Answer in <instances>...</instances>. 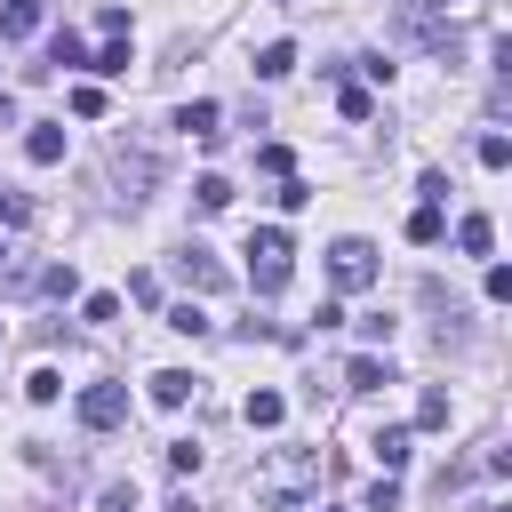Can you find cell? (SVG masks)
Listing matches in <instances>:
<instances>
[{
	"mask_svg": "<svg viewBox=\"0 0 512 512\" xmlns=\"http://www.w3.org/2000/svg\"><path fill=\"white\" fill-rule=\"evenodd\" d=\"M24 392H32V400H40V408H48V400H56V392H64V376H56V368H32V376H24Z\"/></svg>",
	"mask_w": 512,
	"mask_h": 512,
	"instance_id": "ffe728a7",
	"label": "cell"
},
{
	"mask_svg": "<svg viewBox=\"0 0 512 512\" xmlns=\"http://www.w3.org/2000/svg\"><path fill=\"white\" fill-rule=\"evenodd\" d=\"M216 120H224V112H216V104H208V96H200V104H184V112H176V128H192V136H200V144H216V136H224V128H216Z\"/></svg>",
	"mask_w": 512,
	"mask_h": 512,
	"instance_id": "30bf717a",
	"label": "cell"
},
{
	"mask_svg": "<svg viewBox=\"0 0 512 512\" xmlns=\"http://www.w3.org/2000/svg\"><path fill=\"white\" fill-rule=\"evenodd\" d=\"M32 288H48V296H56V304H64V296H80V272H72V264H48V272H40V280H32Z\"/></svg>",
	"mask_w": 512,
	"mask_h": 512,
	"instance_id": "2e32d148",
	"label": "cell"
},
{
	"mask_svg": "<svg viewBox=\"0 0 512 512\" xmlns=\"http://www.w3.org/2000/svg\"><path fill=\"white\" fill-rule=\"evenodd\" d=\"M304 488H320V448L272 456V472H264V496H272V504H288V496H304Z\"/></svg>",
	"mask_w": 512,
	"mask_h": 512,
	"instance_id": "7a4b0ae2",
	"label": "cell"
},
{
	"mask_svg": "<svg viewBox=\"0 0 512 512\" xmlns=\"http://www.w3.org/2000/svg\"><path fill=\"white\" fill-rule=\"evenodd\" d=\"M96 512H136V480H112V488L96 496Z\"/></svg>",
	"mask_w": 512,
	"mask_h": 512,
	"instance_id": "44dd1931",
	"label": "cell"
},
{
	"mask_svg": "<svg viewBox=\"0 0 512 512\" xmlns=\"http://www.w3.org/2000/svg\"><path fill=\"white\" fill-rule=\"evenodd\" d=\"M328 280H336V296L368 288V280H376V248H368V240H336V248H328Z\"/></svg>",
	"mask_w": 512,
	"mask_h": 512,
	"instance_id": "3957f363",
	"label": "cell"
},
{
	"mask_svg": "<svg viewBox=\"0 0 512 512\" xmlns=\"http://www.w3.org/2000/svg\"><path fill=\"white\" fill-rule=\"evenodd\" d=\"M80 424H88V432L128 424V384H88V392H80Z\"/></svg>",
	"mask_w": 512,
	"mask_h": 512,
	"instance_id": "277c9868",
	"label": "cell"
},
{
	"mask_svg": "<svg viewBox=\"0 0 512 512\" xmlns=\"http://www.w3.org/2000/svg\"><path fill=\"white\" fill-rule=\"evenodd\" d=\"M416 424H424V432H440V424H448V392H440V384H424V400H416Z\"/></svg>",
	"mask_w": 512,
	"mask_h": 512,
	"instance_id": "e0dca14e",
	"label": "cell"
},
{
	"mask_svg": "<svg viewBox=\"0 0 512 512\" xmlns=\"http://www.w3.org/2000/svg\"><path fill=\"white\" fill-rule=\"evenodd\" d=\"M176 272H184L192 288H224V264H216L200 240H184V248H176Z\"/></svg>",
	"mask_w": 512,
	"mask_h": 512,
	"instance_id": "5b68a950",
	"label": "cell"
},
{
	"mask_svg": "<svg viewBox=\"0 0 512 512\" xmlns=\"http://www.w3.org/2000/svg\"><path fill=\"white\" fill-rule=\"evenodd\" d=\"M392 504H400V488H392V472H384V480L360 496V512H392Z\"/></svg>",
	"mask_w": 512,
	"mask_h": 512,
	"instance_id": "d4e9b609",
	"label": "cell"
},
{
	"mask_svg": "<svg viewBox=\"0 0 512 512\" xmlns=\"http://www.w3.org/2000/svg\"><path fill=\"white\" fill-rule=\"evenodd\" d=\"M240 416H248V432H272V424L288 416V400H280V392H248V400H240Z\"/></svg>",
	"mask_w": 512,
	"mask_h": 512,
	"instance_id": "ba28073f",
	"label": "cell"
},
{
	"mask_svg": "<svg viewBox=\"0 0 512 512\" xmlns=\"http://www.w3.org/2000/svg\"><path fill=\"white\" fill-rule=\"evenodd\" d=\"M24 152H32L40 168H56V160H64V128H32V136H24Z\"/></svg>",
	"mask_w": 512,
	"mask_h": 512,
	"instance_id": "5bb4252c",
	"label": "cell"
},
{
	"mask_svg": "<svg viewBox=\"0 0 512 512\" xmlns=\"http://www.w3.org/2000/svg\"><path fill=\"white\" fill-rule=\"evenodd\" d=\"M456 248H464V256H488V248H496V224H488V216H464V224H456Z\"/></svg>",
	"mask_w": 512,
	"mask_h": 512,
	"instance_id": "4fadbf2b",
	"label": "cell"
},
{
	"mask_svg": "<svg viewBox=\"0 0 512 512\" xmlns=\"http://www.w3.org/2000/svg\"><path fill=\"white\" fill-rule=\"evenodd\" d=\"M384 384H392V360H376V352H360L344 368V392H384Z\"/></svg>",
	"mask_w": 512,
	"mask_h": 512,
	"instance_id": "52a82bcc",
	"label": "cell"
},
{
	"mask_svg": "<svg viewBox=\"0 0 512 512\" xmlns=\"http://www.w3.org/2000/svg\"><path fill=\"white\" fill-rule=\"evenodd\" d=\"M88 72H128V40H112L104 56H88Z\"/></svg>",
	"mask_w": 512,
	"mask_h": 512,
	"instance_id": "4316f807",
	"label": "cell"
},
{
	"mask_svg": "<svg viewBox=\"0 0 512 512\" xmlns=\"http://www.w3.org/2000/svg\"><path fill=\"white\" fill-rule=\"evenodd\" d=\"M168 328H176V336H208V312H200V304H176Z\"/></svg>",
	"mask_w": 512,
	"mask_h": 512,
	"instance_id": "d6986e66",
	"label": "cell"
},
{
	"mask_svg": "<svg viewBox=\"0 0 512 512\" xmlns=\"http://www.w3.org/2000/svg\"><path fill=\"white\" fill-rule=\"evenodd\" d=\"M0 32H8V40L40 32V0H0Z\"/></svg>",
	"mask_w": 512,
	"mask_h": 512,
	"instance_id": "8fae6325",
	"label": "cell"
},
{
	"mask_svg": "<svg viewBox=\"0 0 512 512\" xmlns=\"http://www.w3.org/2000/svg\"><path fill=\"white\" fill-rule=\"evenodd\" d=\"M192 392H200V376H192V368H160V376H152V408H184Z\"/></svg>",
	"mask_w": 512,
	"mask_h": 512,
	"instance_id": "8992f818",
	"label": "cell"
},
{
	"mask_svg": "<svg viewBox=\"0 0 512 512\" xmlns=\"http://www.w3.org/2000/svg\"><path fill=\"white\" fill-rule=\"evenodd\" d=\"M112 312H120V296H112V288H96V296L80 304V320H112Z\"/></svg>",
	"mask_w": 512,
	"mask_h": 512,
	"instance_id": "83f0119b",
	"label": "cell"
},
{
	"mask_svg": "<svg viewBox=\"0 0 512 512\" xmlns=\"http://www.w3.org/2000/svg\"><path fill=\"white\" fill-rule=\"evenodd\" d=\"M0 264H8V248H0Z\"/></svg>",
	"mask_w": 512,
	"mask_h": 512,
	"instance_id": "f1b7e54d",
	"label": "cell"
},
{
	"mask_svg": "<svg viewBox=\"0 0 512 512\" xmlns=\"http://www.w3.org/2000/svg\"><path fill=\"white\" fill-rule=\"evenodd\" d=\"M72 112H80V120H96V112H104V88H96V80H80V88H72Z\"/></svg>",
	"mask_w": 512,
	"mask_h": 512,
	"instance_id": "7402d4cb",
	"label": "cell"
},
{
	"mask_svg": "<svg viewBox=\"0 0 512 512\" xmlns=\"http://www.w3.org/2000/svg\"><path fill=\"white\" fill-rule=\"evenodd\" d=\"M192 200L216 216V208H232V184H224V176H200V184H192Z\"/></svg>",
	"mask_w": 512,
	"mask_h": 512,
	"instance_id": "ac0fdd59",
	"label": "cell"
},
{
	"mask_svg": "<svg viewBox=\"0 0 512 512\" xmlns=\"http://www.w3.org/2000/svg\"><path fill=\"white\" fill-rule=\"evenodd\" d=\"M168 472H200V440H168Z\"/></svg>",
	"mask_w": 512,
	"mask_h": 512,
	"instance_id": "cb8c5ba5",
	"label": "cell"
},
{
	"mask_svg": "<svg viewBox=\"0 0 512 512\" xmlns=\"http://www.w3.org/2000/svg\"><path fill=\"white\" fill-rule=\"evenodd\" d=\"M288 272H296V240H288L280 224H256V232H248V280H256V296H280Z\"/></svg>",
	"mask_w": 512,
	"mask_h": 512,
	"instance_id": "6da1fadb",
	"label": "cell"
},
{
	"mask_svg": "<svg viewBox=\"0 0 512 512\" xmlns=\"http://www.w3.org/2000/svg\"><path fill=\"white\" fill-rule=\"evenodd\" d=\"M440 232H448V224H440V208H432V200H424V208H416V216H408V240H416V248H432V240H440Z\"/></svg>",
	"mask_w": 512,
	"mask_h": 512,
	"instance_id": "9a60e30c",
	"label": "cell"
},
{
	"mask_svg": "<svg viewBox=\"0 0 512 512\" xmlns=\"http://www.w3.org/2000/svg\"><path fill=\"white\" fill-rule=\"evenodd\" d=\"M336 112H344V120H368V112H376V96H368V88H344V96H336Z\"/></svg>",
	"mask_w": 512,
	"mask_h": 512,
	"instance_id": "603a6c76",
	"label": "cell"
},
{
	"mask_svg": "<svg viewBox=\"0 0 512 512\" xmlns=\"http://www.w3.org/2000/svg\"><path fill=\"white\" fill-rule=\"evenodd\" d=\"M288 72H296V48H288V40L256 48V80H288Z\"/></svg>",
	"mask_w": 512,
	"mask_h": 512,
	"instance_id": "7c38bea8",
	"label": "cell"
},
{
	"mask_svg": "<svg viewBox=\"0 0 512 512\" xmlns=\"http://www.w3.org/2000/svg\"><path fill=\"white\" fill-rule=\"evenodd\" d=\"M0 224H32V200H24V192H8V184H0Z\"/></svg>",
	"mask_w": 512,
	"mask_h": 512,
	"instance_id": "484cf974",
	"label": "cell"
},
{
	"mask_svg": "<svg viewBox=\"0 0 512 512\" xmlns=\"http://www.w3.org/2000/svg\"><path fill=\"white\" fill-rule=\"evenodd\" d=\"M368 448H376V464H384V472H400V464H408V448H416V440H408V424H384V432H376V440H368Z\"/></svg>",
	"mask_w": 512,
	"mask_h": 512,
	"instance_id": "9c48e42d",
	"label": "cell"
}]
</instances>
